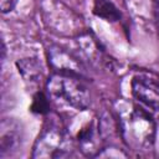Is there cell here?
<instances>
[{
	"label": "cell",
	"instance_id": "obj_9",
	"mask_svg": "<svg viewBox=\"0 0 159 159\" xmlns=\"http://www.w3.org/2000/svg\"><path fill=\"white\" fill-rule=\"evenodd\" d=\"M94 12L98 16L108 19V20H117L119 16L117 12V9L108 0H96Z\"/></svg>",
	"mask_w": 159,
	"mask_h": 159
},
{
	"label": "cell",
	"instance_id": "obj_5",
	"mask_svg": "<svg viewBox=\"0 0 159 159\" xmlns=\"http://www.w3.org/2000/svg\"><path fill=\"white\" fill-rule=\"evenodd\" d=\"M0 132V157L4 158L17 152L22 140V129L20 124L14 119H4Z\"/></svg>",
	"mask_w": 159,
	"mask_h": 159
},
{
	"label": "cell",
	"instance_id": "obj_6",
	"mask_svg": "<svg viewBox=\"0 0 159 159\" xmlns=\"http://www.w3.org/2000/svg\"><path fill=\"white\" fill-rule=\"evenodd\" d=\"M101 138L102 133L99 130V124L94 123L88 124L87 128L82 129L78 133V147L81 152L87 157H97L102 150L101 148Z\"/></svg>",
	"mask_w": 159,
	"mask_h": 159
},
{
	"label": "cell",
	"instance_id": "obj_7",
	"mask_svg": "<svg viewBox=\"0 0 159 159\" xmlns=\"http://www.w3.org/2000/svg\"><path fill=\"white\" fill-rule=\"evenodd\" d=\"M50 62L57 71L60 72H71V73H78L81 71V63L75 58L71 53L66 52L61 47H52L48 51Z\"/></svg>",
	"mask_w": 159,
	"mask_h": 159
},
{
	"label": "cell",
	"instance_id": "obj_1",
	"mask_svg": "<svg viewBox=\"0 0 159 159\" xmlns=\"http://www.w3.org/2000/svg\"><path fill=\"white\" fill-rule=\"evenodd\" d=\"M46 88L51 97L78 111H84L89 107V91L76 73L57 71L47 80Z\"/></svg>",
	"mask_w": 159,
	"mask_h": 159
},
{
	"label": "cell",
	"instance_id": "obj_3",
	"mask_svg": "<svg viewBox=\"0 0 159 159\" xmlns=\"http://www.w3.org/2000/svg\"><path fill=\"white\" fill-rule=\"evenodd\" d=\"M72 155V143L71 138L66 133V130L55 124L48 123L41 133L39 134L34 149L32 158H66Z\"/></svg>",
	"mask_w": 159,
	"mask_h": 159
},
{
	"label": "cell",
	"instance_id": "obj_10",
	"mask_svg": "<svg viewBox=\"0 0 159 159\" xmlns=\"http://www.w3.org/2000/svg\"><path fill=\"white\" fill-rule=\"evenodd\" d=\"M17 4V0H0V7H1V12L6 14L10 12L15 5Z\"/></svg>",
	"mask_w": 159,
	"mask_h": 159
},
{
	"label": "cell",
	"instance_id": "obj_11",
	"mask_svg": "<svg viewBox=\"0 0 159 159\" xmlns=\"http://www.w3.org/2000/svg\"><path fill=\"white\" fill-rule=\"evenodd\" d=\"M152 4H153L154 19H155V22H157V26H158V30H159V0H152Z\"/></svg>",
	"mask_w": 159,
	"mask_h": 159
},
{
	"label": "cell",
	"instance_id": "obj_2",
	"mask_svg": "<svg viewBox=\"0 0 159 159\" xmlns=\"http://www.w3.org/2000/svg\"><path fill=\"white\" fill-rule=\"evenodd\" d=\"M119 129L128 145L134 149H148L154 143L155 123L143 108L132 106L119 119Z\"/></svg>",
	"mask_w": 159,
	"mask_h": 159
},
{
	"label": "cell",
	"instance_id": "obj_8",
	"mask_svg": "<svg viewBox=\"0 0 159 159\" xmlns=\"http://www.w3.org/2000/svg\"><path fill=\"white\" fill-rule=\"evenodd\" d=\"M17 66H19V71L22 75V77L25 78V81L36 82L39 76L41 75L40 66L34 58L21 60L20 62H17Z\"/></svg>",
	"mask_w": 159,
	"mask_h": 159
},
{
	"label": "cell",
	"instance_id": "obj_4",
	"mask_svg": "<svg viewBox=\"0 0 159 159\" xmlns=\"http://www.w3.org/2000/svg\"><path fill=\"white\" fill-rule=\"evenodd\" d=\"M132 94L145 109L157 112L159 111V82L149 76L138 75L133 77Z\"/></svg>",
	"mask_w": 159,
	"mask_h": 159
}]
</instances>
